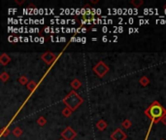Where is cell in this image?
<instances>
[{
  "mask_svg": "<svg viewBox=\"0 0 166 140\" xmlns=\"http://www.w3.org/2000/svg\"><path fill=\"white\" fill-rule=\"evenodd\" d=\"M71 87L73 88L74 91L79 90L80 88L82 87V83H81V81L79 79H74V80H72V82H71Z\"/></svg>",
  "mask_w": 166,
  "mask_h": 140,
  "instance_id": "cell-8",
  "label": "cell"
},
{
  "mask_svg": "<svg viewBox=\"0 0 166 140\" xmlns=\"http://www.w3.org/2000/svg\"><path fill=\"white\" fill-rule=\"evenodd\" d=\"M91 3H93V4H96V3H98V0H95V1L91 0Z\"/></svg>",
  "mask_w": 166,
  "mask_h": 140,
  "instance_id": "cell-22",
  "label": "cell"
},
{
  "mask_svg": "<svg viewBox=\"0 0 166 140\" xmlns=\"http://www.w3.org/2000/svg\"><path fill=\"white\" fill-rule=\"evenodd\" d=\"M161 140H164V139H161Z\"/></svg>",
  "mask_w": 166,
  "mask_h": 140,
  "instance_id": "cell-24",
  "label": "cell"
},
{
  "mask_svg": "<svg viewBox=\"0 0 166 140\" xmlns=\"http://www.w3.org/2000/svg\"><path fill=\"white\" fill-rule=\"evenodd\" d=\"M126 138H127L126 133L121 128H117L111 134V139L112 140H125Z\"/></svg>",
  "mask_w": 166,
  "mask_h": 140,
  "instance_id": "cell-6",
  "label": "cell"
},
{
  "mask_svg": "<svg viewBox=\"0 0 166 140\" xmlns=\"http://www.w3.org/2000/svg\"><path fill=\"white\" fill-rule=\"evenodd\" d=\"M0 79H1L2 82H7V81L10 79V75L6 71H4V72H2L1 74H0Z\"/></svg>",
  "mask_w": 166,
  "mask_h": 140,
  "instance_id": "cell-16",
  "label": "cell"
},
{
  "mask_svg": "<svg viewBox=\"0 0 166 140\" xmlns=\"http://www.w3.org/2000/svg\"><path fill=\"white\" fill-rule=\"evenodd\" d=\"M18 83L24 86V85H27L29 83V80L26 76H21L20 78H18Z\"/></svg>",
  "mask_w": 166,
  "mask_h": 140,
  "instance_id": "cell-15",
  "label": "cell"
},
{
  "mask_svg": "<svg viewBox=\"0 0 166 140\" xmlns=\"http://www.w3.org/2000/svg\"><path fill=\"white\" fill-rule=\"evenodd\" d=\"M10 133V130L8 127H3L1 130V135L3 136V137H5V136H7Z\"/></svg>",
  "mask_w": 166,
  "mask_h": 140,
  "instance_id": "cell-19",
  "label": "cell"
},
{
  "mask_svg": "<svg viewBox=\"0 0 166 140\" xmlns=\"http://www.w3.org/2000/svg\"><path fill=\"white\" fill-rule=\"evenodd\" d=\"M72 110L71 109H69L68 107H65L63 110H62V116L65 117V118H68L71 116V114H72Z\"/></svg>",
  "mask_w": 166,
  "mask_h": 140,
  "instance_id": "cell-13",
  "label": "cell"
},
{
  "mask_svg": "<svg viewBox=\"0 0 166 140\" xmlns=\"http://www.w3.org/2000/svg\"><path fill=\"white\" fill-rule=\"evenodd\" d=\"M107 126H108V125H107V123L104 120H100V121H98L96 123V127L98 128L99 130H101V131L105 130Z\"/></svg>",
  "mask_w": 166,
  "mask_h": 140,
  "instance_id": "cell-9",
  "label": "cell"
},
{
  "mask_svg": "<svg viewBox=\"0 0 166 140\" xmlns=\"http://www.w3.org/2000/svg\"><path fill=\"white\" fill-rule=\"evenodd\" d=\"M144 113L150 120H152L153 123L157 124L161 121L162 118L166 116V109L156 100L145 110Z\"/></svg>",
  "mask_w": 166,
  "mask_h": 140,
  "instance_id": "cell-1",
  "label": "cell"
},
{
  "mask_svg": "<svg viewBox=\"0 0 166 140\" xmlns=\"http://www.w3.org/2000/svg\"><path fill=\"white\" fill-rule=\"evenodd\" d=\"M23 130H21V127H16V128H14V130H13V134L16 136V137H20V136L23 134Z\"/></svg>",
  "mask_w": 166,
  "mask_h": 140,
  "instance_id": "cell-17",
  "label": "cell"
},
{
  "mask_svg": "<svg viewBox=\"0 0 166 140\" xmlns=\"http://www.w3.org/2000/svg\"><path fill=\"white\" fill-rule=\"evenodd\" d=\"M160 122H161L162 124L164 125V126H166V116H165V117H163V118H162V119H161V121H160Z\"/></svg>",
  "mask_w": 166,
  "mask_h": 140,
  "instance_id": "cell-21",
  "label": "cell"
},
{
  "mask_svg": "<svg viewBox=\"0 0 166 140\" xmlns=\"http://www.w3.org/2000/svg\"><path fill=\"white\" fill-rule=\"evenodd\" d=\"M62 102H63L64 104L66 105V107H68L69 109H71L72 111L74 112V111H76V110L83 104L84 99L76 93V91L73 90L63 98Z\"/></svg>",
  "mask_w": 166,
  "mask_h": 140,
  "instance_id": "cell-2",
  "label": "cell"
},
{
  "mask_svg": "<svg viewBox=\"0 0 166 140\" xmlns=\"http://www.w3.org/2000/svg\"><path fill=\"white\" fill-rule=\"evenodd\" d=\"M10 61H11V57L7 54L3 53L1 56H0V63H1L3 66L7 65Z\"/></svg>",
  "mask_w": 166,
  "mask_h": 140,
  "instance_id": "cell-7",
  "label": "cell"
},
{
  "mask_svg": "<svg viewBox=\"0 0 166 140\" xmlns=\"http://www.w3.org/2000/svg\"><path fill=\"white\" fill-rule=\"evenodd\" d=\"M41 58L48 65H51L57 60V56L54 53H51V52H46V53H44L41 56Z\"/></svg>",
  "mask_w": 166,
  "mask_h": 140,
  "instance_id": "cell-5",
  "label": "cell"
},
{
  "mask_svg": "<svg viewBox=\"0 0 166 140\" xmlns=\"http://www.w3.org/2000/svg\"><path fill=\"white\" fill-rule=\"evenodd\" d=\"M121 126H123L124 128H129L131 126H132V123H131V121L130 120H128V119H125L123 123H121Z\"/></svg>",
  "mask_w": 166,
  "mask_h": 140,
  "instance_id": "cell-18",
  "label": "cell"
},
{
  "mask_svg": "<svg viewBox=\"0 0 166 140\" xmlns=\"http://www.w3.org/2000/svg\"><path fill=\"white\" fill-rule=\"evenodd\" d=\"M139 83H140V85H141V86H143V87H147L148 85L150 84V79L148 78L147 76H143V77H141V78H140Z\"/></svg>",
  "mask_w": 166,
  "mask_h": 140,
  "instance_id": "cell-11",
  "label": "cell"
},
{
  "mask_svg": "<svg viewBox=\"0 0 166 140\" xmlns=\"http://www.w3.org/2000/svg\"><path fill=\"white\" fill-rule=\"evenodd\" d=\"M61 136L65 140H73L77 136V132L71 127H67L61 132Z\"/></svg>",
  "mask_w": 166,
  "mask_h": 140,
  "instance_id": "cell-4",
  "label": "cell"
},
{
  "mask_svg": "<svg viewBox=\"0 0 166 140\" xmlns=\"http://www.w3.org/2000/svg\"><path fill=\"white\" fill-rule=\"evenodd\" d=\"M15 3L18 5H21V4H24V0H21V1H18V0H15Z\"/></svg>",
  "mask_w": 166,
  "mask_h": 140,
  "instance_id": "cell-20",
  "label": "cell"
},
{
  "mask_svg": "<svg viewBox=\"0 0 166 140\" xmlns=\"http://www.w3.org/2000/svg\"><path fill=\"white\" fill-rule=\"evenodd\" d=\"M26 87L30 93H33L37 88V83L35 82V81H29V83L26 85Z\"/></svg>",
  "mask_w": 166,
  "mask_h": 140,
  "instance_id": "cell-10",
  "label": "cell"
},
{
  "mask_svg": "<svg viewBox=\"0 0 166 140\" xmlns=\"http://www.w3.org/2000/svg\"><path fill=\"white\" fill-rule=\"evenodd\" d=\"M93 72L95 73V74H96L98 77H100V78H103V77H104L107 73L109 72V66L107 65L104 61H98L97 63H96V65H94L93 66Z\"/></svg>",
  "mask_w": 166,
  "mask_h": 140,
  "instance_id": "cell-3",
  "label": "cell"
},
{
  "mask_svg": "<svg viewBox=\"0 0 166 140\" xmlns=\"http://www.w3.org/2000/svg\"><path fill=\"white\" fill-rule=\"evenodd\" d=\"M37 124H38L40 127H44L47 124V119L45 117H43V116L39 117L38 120H37Z\"/></svg>",
  "mask_w": 166,
  "mask_h": 140,
  "instance_id": "cell-14",
  "label": "cell"
},
{
  "mask_svg": "<svg viewBox=\"0 0 166 140\" xmlns=\"http://www.w3.org/2000/svg\"><path fill=\"white\" fill-rule=\"evenodd\" d=\"M59 140H65V139H59Z\"/></svg>",
  "mask_w": 166,
  "mask_h": 140,
  "instance_id": "cell-23",
  "label": "cell"
},
{
  "mask_svg": "<svg viewBox=\"0 0 166 140\" xmlns=\"http://www.w3.org/2000/svg\"><path fill=\"white\" fill-rule=\"evenodd\" d=\"M130 4L133 5L135 8H139L140 6H142L144 4V1L143 0H131Z\"/></svg>",
  "mask_w": 166,
  "mask_h": 140,
  "instance_id": "cell-12",
  "label": "cell"
}]
</instances>
